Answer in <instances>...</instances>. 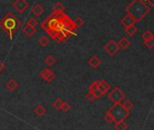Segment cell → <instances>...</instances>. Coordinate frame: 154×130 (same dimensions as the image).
Here are the masks:
<instances>
[{
	"instance_id": "obj_1",
	"label": "cell",
	"mask_w": 154,
	"mask_h": 130,
	"mask_svg": "<svg viewBox=\"0 0 154 130\" xmlns=\"http://www.w3.org/2000/svg\"><path fill=\"white\" fill-rule=\"evenodd\" d=\"M41 27L57 43L65 42L72 35L75 34L77 30L72 20L64 13H51L41 23Z\"/></svg>"
},
{
	"instance_id": "obj_2",
	"label": "cell",
	"mask_w": 154,
	"mask_h": 130,
	"mask_svg": "<svg viewBox=\"0 0 154 130\" xmlns=\"http://www.w3.org/2000/svg\"><path fill=\"white\" fill-rule=\"evenodd\" d=\"M125 11L136 23H139L150 12V7L143 0H132L125 8Z\"/></svg>"
},
{
	"instance_id": "obj_3",
	"label": "cell",
	"mask_w": 154,
	"mask_h": 130,
	"mask_svg": "<svg viewBox=\"0 0 154 130\" xmlns=\"http://www.w3.org/2000/svg\"><path fill=\"white\" fill-rule=\"evenodd\" d=\"M21 25V21L13 13L7 14L0 20V28L5 32V34L9 37L10 40L13 39L14 34L18 29H20Z\"/></svg>"
},
{
	"instance_id": "obj_4",
	"label": "cell",
	"mask_w": 154,
	"mask_h": 130,
	"mask_svg": "<svg viewBox=\"0 0 154 130\" xmlns=\"http://www.w3.org/2000/svg\"><path fill=\"white\" fill-rule=\"evenodd\" d=\"M107 111L112 116L115 123L119 121H122L130 116V111L125 109L121 103L113 104Z\"/></svg>"
},
{
	"instance_id": "obj_5",
	"label": "cell",
	"mask_w": 154,
	"mask_h": 130,
	"mask_svg": "<svg viewBox=\"0 0 154 130\" xmlns=\"http://www.w3.org/2000/svg\"><path fill=\"white\" fill-rule=\"evenodd\" d=\"M108 98L113 104H118L122 103V101L124 100L125 94L118 86H116L110 91V93L108 94Z\"/></svg>"
},
{
	"instance_id": "obj_6",
	"label": "cell",
	"mask_w": 154,
	"mask_h": 130,
	"mask_svg": "<svg viewBox=\"0 0 154 130\" xmlns=\"http://www.w3.org/2000/svg\"><path fill=\"white\" fill-rule=\"evenodd\" d=\"M103 49L104 51L111 56H113L115 55L119 50H120V47L118 45V43L114 41V40H110L104 46H103Z\"/></svg>"
},
{
	"instance_id": "obj_7",
	"label": "cell",
	"mask_w": 154,
	"mask_h": 130,
	"mask_svg": "<svg viewBox=\"0 0 154 130\" xmlns=\"http://www.w3.org/2000/svg\"><path fill=\"white\" fill-rule=\"evenodd\" d=\"M14 9L16 11H17L19 14H23L24 12H26L28 7H29V3L26 1V0H15L12 4Z\"/></svg>"
},
{
	"instance_id": "obj_8",
	"label": "cell",
	"mask_w": 154,
	"mask_h": 130,
	"mask_svg": "<svg viewBox=\"0 0 154 130\" xmlns=\"http://www.w3.org/2000/svg\"><path fill=\"white\" fill-rule=\"evenodd\" d=\"M39 76H40L45 81H46V82H51V81H54V78H55L54 72L52 70L48 69V68H45V69H43L42 71H40Z\"/></svg>"
},
{
	"instance_id": "obj_9",
	"label": "cell",
	"mask_w": 154,
	"mask_h": 130,
	"mask_svg": "<svg viewBox=\"0 0 154 130\" xmlns=\"http://www.w3.org/2000/svg\"><path fill=\"white\" fill-rule=\"evenodd\" d=\"M89 91L92 92V93L95 96L96 99H101V98L103 96V94L101 92V90H100L99 88H98L97 81H94V82H92V83L90 84V86H89Z\"/></svg>"
},
{
	"instance_id": "obj_10",
	"label": "cell",
	"mask_w": 154,
	"mask_h": 130,
	"mask_svg": "<svg viewBox=\"0 0 154 130\" xmlns=\"http://www.w3.org/2000/svg\"><path fill=\"white\" fill-rule=\"evenodd\" d=\"M97 83H98V88L99 90H101V92L104 95L106 94L109 90H110V85L108 82H106L105 81L103 80H101V81H97Z\"/></svg>"
},
{
	"instance_id": "obj_11",
	"label": "cell",
	"mask_w": 154,
	"mask_h": 130,
	"mask_svg": "<svg viewBox=\"0 0 154 130\" xmlns=\"http://www.w3.org/2000/svg\"><path fill=\"white\" fill-rule=\"evenodd\" d=\"M136 22H135V20L130 16V15H126L122 19V21H121V24H122V25H123L125 28L126 27H128V26H131V25H134Z\"/></svg>"
},
{
	"instance_id": "obj_12",
	"label": "cell",
	"mask_w": 154,
	"mask_h": 130,
	"mask_svg": "<svg viewBox=\"0 0 154 130\" xmlns=\"http://www.w3.org/2000/svg\"><path fill=\"white\" fill-rule=\"evenodd\" d=\"M45 12V8L40 4H35L32 8V13L35 16H41Z\"/></svg>"
},
{
	"instance_id": "obj_13",
	"label": "cell",
	"mask_w": 154,
	"mask_h": 130,
	"mask_svg": "<svg viewBox=\"0 0 154 130\" xmlns=\"http://www.w3.org/2000/svg\"><path fill=\"white\" fill-rule=\"evenodd\" d=\"M23 33L27 36V37H32V36H34L35 35V34L36 33V29H35V27H32V26H29V25H26L23 29Z\"/></svg>"
},
{
	"instance_id": "obj_14",
	"label": "cell",
	"mask_w": 154,
	"mask_h": 130,
	"mask_svg": "<svg viewBox=\"0 0 154 130\" xmlns=\"http://www.w3.org/2000/svg\"><path fill=\"white\" fill-rule=\"evenodd\" d=\"M101 60L98 56H93L90 60H89V64L90 66L94 69H97L100 65H101Z\"/></svg>"
},
{
	"instance_id": "obj_15",
	"label": "cell",
	"mask_w": 154,
	"mask_h": 130,
	"mask_svg": "<svg viewBox=\"0 0 154 130\" xmlns=\"http://www.w3.org/2000/svg\"><path fill=\"white\" fill-rule=\"evenodd\" d=\"M117 43L120 48H122V50H126L131 45V41L128 40V38H126L125 36H123L120 39V41Z\"/></svg>"
},
{
	"instance_id": "obj_16",
	"label": "cell",
	"mask_w": 154,
	"mask_h": 130,
	"mask_svg": "<svg viewBox=\"0 0 154 130\" xmlns=\"http://www.w3.org/2000/svg\"><path fill=\"white\" fill-rule=\"evenodd\" d=\"M18 88V83L16 80L14 79H10L8 82H7V89L9 91H15L17 90Z\"/></svg>"
},
{
	"instance_id": "obj_17",
	"label": "cell",
	"mask_w": 154,
	"mask_h": 130,
	"mask_svg": "<svg viewBox=\"0 0 154 130\" xmlns=\"http://www.w3.org/2000/svg\"><path fill=\"white\" fill-rule=\"evenodd\" d=\"M34 113L35 114V116L37 117H43L45 113H46V108L43 106V105H37L35 108H34Z\"/></svg>"
},
{
	"instance_id": "obj_18",
	"label": "cell",
	"mask_w": 154,
	"mask_h": 130,
	"mask_svg": "<svg viewBox=\"0 0 154 130\" xmlns=\"http://www.w3.org/2000/svg\"><path fill=\"white\" fill-rule=\"evenodd\" d=\"M65 10V7L63 5L62 2H57L54 6V11L53 13H55V14H62L63 13Z\"/></svg>"
},
{
	"instance_id": "obj_19",
	"label": "cell",
	"mask_w": 154,
	"mask_h": 130,
	"mask_svg": "<svg viewBox=\"0 0 154 130\" xmlns=\"http://www.w3.org/2000/svg\"><path fill=\"white\" fill-rule=\"evenodd\" d=\"M114 127H115L116 130H128L129 126L124 120H122V121L116 122L115 125H114Z\"/></svg>"
},
{
	"instance_id": "obj_20",
	"label": "cell",
	"mask_w": 154,
	"mask_h": 130,
	"mask_svg": "<svg viewBox=\"0 0 154 130\" xmlns=\"http://www.w3.org/2000/svg\"><path fill=\"white\" fill-rule=\"evenodd\" d=\"M37 42H38L39 45L42 46V47H47L49 45V43H50V40H49V38L46 35H42L38 39Z\"/></svg>"
},
{
	"instance_id": "obj_21",
	"label": "cell",
	"mask_w": 154,
	"mask_h": 130,
	"mask_svg": "<svg viewBox=\"0 0 154 130\" xmlns=\"http://www.w3.org/2000/svg\"><path fill=\"white\" fill-rule=\"evenodd\" d=\"M72 22H73V25H74V26H75V28H76V29L83 27V26L85 25V20H84L82 17H80V16L76 17Z\"/></svg>"
},
{
	"instance_id": "obj_22",
	"label": "cell",
	"mask_w": 154,
	"mask_h": 130,
	"mask_svg": "<svg viewBox=\"0 0 154 130\" xmlns=\"http://www.w3.org/2000/svg\"><path fill=\"white\" fill-rule=\"evenodd\" d=\"M136 32H137V27L135 26V25H132L128 26V27L125 28V33H126L128 35H130V36L134 35V34H136Z\"/></svg>"
},
{
	"instance_id": "obj_23",
	"label": "cell",
	"mask_w": 154,
	"mask_h": 130,
	"mask_svg": "<svg viewBox=\"0 0 154 130\" xmlns=\"http://www.w3.org/2000/svg\"><path fill=\"white\" fill-rule=\"evenodd\" d=\"M153 37H154V34H153L149 30L145 31V32L141 34V38H142V40H143L144 42H145V41H148V40L153 38Z\"/></svg>"
},
{
	"instance_id": "obj_24",
	"label": "cell",
	"mask_w": 154,
	"mask_h": 130,
	"mask_svg": "<svg viewBox=\"0 0 154 130\" xmlns=\"http://www.w3.org/2000/svg\"><path fill=\"white\" fill-rule=\"evenodd\" d=\"M45 62L48 65V66H53L55 63V58L53 55H47L45 58Z\"/></svg>"
},
{
	"instance_id": "obj_25",
	"label": "cell",
	"mask_w": 154,
	"mask_h": 130,
	"mask_svg": "<svg viewBox=\"0 0 154 130\" xmlns=\"http://www.w3.org/2000/svg\"><path fill=\"white\" fill-rule=\"evenodd\" d=\"M63 100H62V99H60V98H57L54 101V103H53V107L56 109V110H61V108H62V105H63Z\"/></svg>"
},
{
	"instance_id": "obj_26",
	"label": "cell",
	"mask_w": 154,
	"mask_h": 130,
	"mask_svg": "<svg viewBox=\"0 0 154 130\" xmlns=\"http://www.w3.org/2000/svg\"><path fill=\"white\" fill-rule=\"evenodd\" d=\"M121 104L122 105V107H123L125 109H127V110H129V111H130V109H131V108H133V103H132L131 100H129V99L122 100Z\"/></svg>"
},
{
	"instance_id": "obj_27",
	"label": "cell",
	"mask_w": 154,
	"mask_h": 130,
	"mask_svg": "<svg viewBox=\"0 0 154 130\" xmlns=\"http://www.w3.org/2000/svg\"><path fill=\"white\" fill-rule=\"evenodd\" d=\"M103 118H104V120H105V122L106 123H108V124H112V123H115L114 122V119H113V117H112V116L108 112V111H106V113L104 114V117H103Z\"/></svg>"
},
{
	"instance_id": "obj_28",
	"label": "cell",
	"mask_w": 154,
	"mask_h": 130,
	"mask_svg": "<svg viewBox=\"0 0 154 130\" xmlns=\"http://www.w3.org/2000/svg\"><path fill=\"white\" fill-rule=\"evenodd\" d=\"M38 25V21L35 18V17H30L27 20V25L32 26V27H36Z\"/></svg>"
},
{
	"instance_id": "obj_29",
	"label": "cell",
	"mask_w": 154,
	"mask_h": 130,
	"mask_svg": "<svg viewBox=\"0 0 154 130\" xmlns=\"http://www.w3.org/2000/svg\"><path fill=\"white\" fill-rule=\"evenodd\" d=\"M70 109H71V105H70V103H68V102H66V101H63V105H62L61 110H63V112H68Z\"/></svg>"
},
{
	"instance_id": "obj_30",
	"label": "cell",
	"mask_w": 154,
	"mask_h": 130,
	"mask_svg": "<svg viewBox=\"0 0 154 130\" xmlns=\"http://www.w3.org/2000/svg\"><path fill=\"white\" fill-rule=\"evenodd\" d=\"M85 98H86V99H87L88 101H90V102H93V101H94V100L96 99L95 96H94L92 92H90V91H88V92L85 94Z\"/></svg>"
},
{
	"instance_id": "obj_31",
	"label": "cell",
	"mask_w": 154,
	"mask_h": 130,
	"mask_svg": "<svg viewBox=\"0 0 154 130\" xmlns=\"http://www.w3.org/2000/svg\"><path fill=\"white\" fill-rule=\"evenodd\" d=\"M144 44L149 48V49H152L154 47V37L148 40V41H145L144 42Z\"/></svg>"
},
{
	"instance_id": "obj_32",
	"label": "cell",
	"mask_w": 154,
	"mask_h": 130,
	"mask_svg": "<svg viewBox=\"0 0 154 130\" xmlns=\"http://www.w3.org/2000/svg\"><path fill=\"white\" fill-rule=\"evenodd\" d=\"M6 69V64L2 61H0V73H2Z\"/></svg>"
},
{
	"instance_id": "obj_33",
	"label": "cell",
	"mask_w": 154,
	"mask_h": 130,
	"mask_svg": "<svg viewBox=\"0 0 154 130\" xmlns=\"http://www.w3.org/2000/svg\"><path fill=\"white\" fill-rule=\"evenodd\" d=\"M147 2H148L150 6L154 7V0H147Z\"/></svg>"
}]
</instances>
